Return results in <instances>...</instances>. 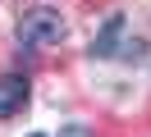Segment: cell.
<instances>
[{
	"label": "cell",
	"instance_id": "6da1fadb",
	"mask_svg": "<svg viewBox=\"0 0 151 137\" xmlns=\"http://www.w3.org/2000/svg\"><path fill=\"white\" fill-rule=\"evenodd\" d=\"M60 37H64V18H60V9H32V14H23V23H19V41L32 46V50L60 46Z\"/></svg>",
	"mask_w": 151,
	"mask_h": 137
},
{
	"label": "cell",
	"instance_id": "7a4b0ae2",
	"mask_svg": "<svg viewBox=\"0 0 151 137\" xmlns=\"http://www.w3.org/2000/svg\"><path fill=\"white\" fill-rule=\"evenodd\" d=\"M23 100H28V78H19V73H5L0 78V119H9L23 110Z\"/></svg>",
	"mask_w": 151,
	"mask_h": 137
},
{
	"label": "cell",
	"instance_id": "3957f363",
	"mask_svg": "<svg viewBox=\"0 0 151 137\" xmlns=\"http://www.w3.org/2000/svg\"><path fill=\"white\" fill-rule=\"evenodd\" d=\"M119 37H124V14H110V18H105V27L96 32V41H92V55H96V60L119 55Z\"/></svg>",
	"mask_w": 151,
	"mask_h": 137
},
{
	"label": "cell",
	"instance_id": "277c9868",
	"mask_svg": "<svg viewBox=\"0 0 151 137\" xmlns=\"http://www.w3.org/2000/svg\"><path fill=\"white\" fill-rule=\"evenodd\" d=\"M119 55H124V60H142V55H147V41H137V37H128Z\"/></svg>",
	"mask_w": 151,
	"mask_h": 137
},
{
	"label": "cell",
	"instance_id": "5b68a950",
	"mask_svg": "<svg viewBox=\"0 0 151 137\" xmlns=\"http://www.w3.org/2000/svg\"><path fill=\"white\" fill-rule=\"evenodd\" d=\"M60 137H92L83 123H69V128H60Z\"/></svg>",
	"mask_w": 151,
	"mask_h": 137
},
{
	"label": "cell",
	"instance_id": "8992f818",
	"mask_svg": "<svg viewBox=\"0 0 151 137\" xmlns=\"http://www.w3.org/2000/svg\"><path fill=\"white\" fill-rule=\"evenodd\" d=\"M32 137H41V133H32Z\"/></svg>",
	"mask_w": 151,
	"mask_h": 137
}]
</instances>
